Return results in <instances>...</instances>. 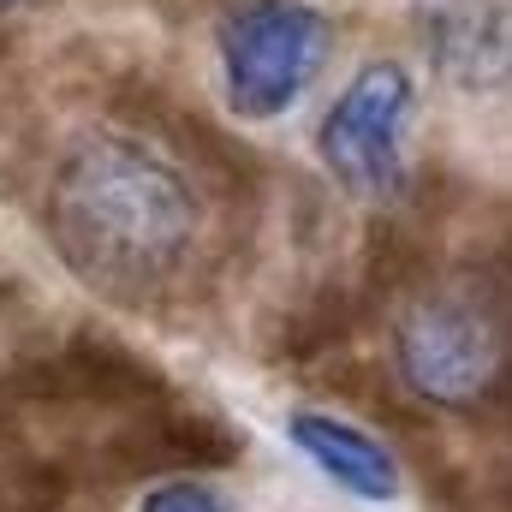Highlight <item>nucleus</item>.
I'll return each mask as SVG.
<instances>
[{
  "instance_id": "nucleus-1",
  "label": "nucleus",
  "mask_w": 512,
  "mask_h": 512,
  "mask_svg": "<svg viewBox=\"0 0 512 512\" xmlns=\"http://www.w3.org/2000/svg\"><path fill=\"white\" fill-rule=\"evenodd\" d=\"M42 227L60 262L108 298L167 286L203 233V197L185 161L131 126L78 131L42 191Z\"/></svg>"
},
{
  "instance_id": "nucleus-2",
  "label": "nucleus",
  "mask_w": 512,
  "mask_h": 512,
  "mask_svg": "<svg viewBox=\"0 0 512 512\" xmlns=\"http://www.w3.org/2000/svg\"><path fill=\"white\" fill-rule=\"evenodd\" d=\"M393 376L417 405L471 411L507 382L512 322L483 280H435L393 322Z\"/></svg>"
},
{
  "instance_id": "nucleus-3",
  "label": "nucleus",
  "mask_w": 512,
  "mask_h": 512,
  "mask_svg": "<svg viewBox=\"0 0 512 512\" xmlns=\"http://www.w3.org/2000/svg\"><path fill=\"white\" fill-rule=\"evenodd\" d=\"M334 30L310 0H233L215 24L221 96L239 120L286 114L328 66Z\"/></svg>"
},
{
  "instance_id": "nucleus-4",
  "label": "nucleus",
  "mask_w": 512,
  "mask_h": 512,
  "mask_svg": "<svg viewBox=\"0 0 512 512\" xmlns=\"http://www.w3.org/2000/svg\"><path fill=\"white\" fill-rule=\"evenodd\" d=\"M411 126H417V78L399 60H370L328 102L316 126V155L346 197L393 203L411 179Z\"/></svg>"
},
{
  "instance_id": "nucleus-5",
  "label": "nucleus",
  "mask_w": 512,
  "mask_h": 512,
  "mask_svg": "<svg viewBox=\"0 0 512 512\" xmlns=\"http://www.w3.org/2000/svg\"><path fill=\"white\" fill-rule=\"evenodd\" d=\"M411 36L453 90L495 96L512 84V0H411Z\"/></svg>"
},
{
  "instance_id": "nucleus-6",
  "label": "nucleus",
  "mask_w": 512,
  "mask_h": 512,
  "mask_svg": "<svg viewBox=\"0 0 512 512\" xmlns=\"http://www.w3.org/2000/svg\"><path fill=\"white\" fill-rule=\"evenodd\" d=\"M292 441L346 495H358V501H393L399 495V465H393V453H387L370 429H358L346 417L304 411V417H292Z\"/></svg>"
},
{
  "instance_id": "nucleus-7",
  "label": "nucleus",
  "mask_w": 512,
  "mask_h": 512,
  "mask_svg": "<svg viewBox=\"0 0 512 512\" xmlns=\"http://www.w3.org/2000/svg\"><path fill=\"white\" fill-rule=\"evenodd\" d=\"M143 512H227V501L203 483H167L143 501Z\"/></svg>"
},
{
  "instance_id": "nucleus-8",
  "label": "nucleus",
  "mask_w": 512,
  "mask_h": 512,
  "mask_svg": "<svg viewBox=\"0 0 512 512\" xmlns=\"http://www.w3.org/2000/svg\"><path fill=\"white\" fill-rule=\"evenodd\" d=\"M6 6H12V0H0V12H6Z\"/></svg>"
}]
</instances>
